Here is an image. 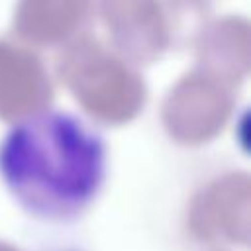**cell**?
Wrapping results in <instances>:
<instances>
[{"label": "cell", "instance_id": "6da1fadb", "mask_svg": "<svg viewBox=\"0 0 251 251\" xmlns=\"http://www.w3.org/2000/svg\"><path fill=\"white\" fill-rule=\"evenodd\" d=\"M108 171L102 133L67 110H39L0 141V178L29 216L73 222L100 194Z\"/></svg>", "mask_w": 251, "mask_h": 251}]
</instances>
